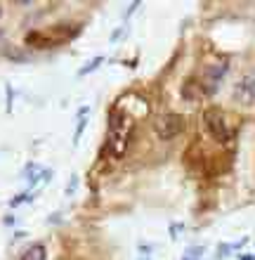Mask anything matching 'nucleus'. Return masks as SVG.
Segmentation results:
<instances>
[{
	"mask_svg": "<svg viewBox=\"0 0 255 260\" xmlns=\"http://www.w3.org/2000/svg\"><path fill=\"white\" fill-rule=\"evenodd\" d=\"M203 126H206V130L211 132L212 140H217V142L232 140V130H229V126H227L224 114L217 107H211V109L203 111Z\"/></svg>",
	"mask_w": 255,
	"mask_h": 260,
	"instance_id": "f257e3e1",
	"label": "nucleus"
},
{
	"mask_svg": "<svg viewBox=\"0 0 255 260\" xmlns=\"http://www.w3.org/2000/svg\"><path fill=\"white\" fill-rule=\"evenodd\" d=\"M154 128H156V135L161 140H172L184 130V116H180V114H163L154 123Z\"/></svg>",
	"mask_w": 255,
	"mask_h": 260,
	"instance_id": "f03ea898",
	"label": "nucleus"
},
{
	"mask_svg": "<svg viewBox=\"0 0 255 260\" xmlns=\"http://www.w3.org/2000/svg\"><path fill=\"white\" fill-rule=\"evenodd\" d=\"M227 64H211L206 69V78H203L201 83V90H206V95H215L217 92V87L222 86V78L227 74Z\"/></svg>",
	"mask_w": 255,
	"mask_h": 260,
	"instance_id": "7ed1b4c3",
	"label": "nucleus"
},
{
	"mask_svg": "<svg viewBox=\"0 0 255 260\" xmlns=\"http://www.w3.org/2000/svg\"><path fill=\"white\" fill-rule=\"evenodd\" d=\"M253 92H255L253 74L248 71V74H246V76L241 78L239 83H236V87H234V97L239 99L241 104H248V107H251V104H253V97H255Z\"/></svg>",
	"mask_w": 255,
	"mask_h": 260,
	"instance_id": "20e7f679",
	"label": "nucleus"
},
{
	"mask_svg": "<svg viewBox=\"0 0 255 260\" xmlns=\"http://www.w3.org/2000/svg\"><path fill=\"white\" fill-rule=\"evenodd\" d=\"M201 83H196L194 78H189L184 86H182V97L187 99V102H196V99L201 97Z\"/></svg>",
	"mask_w": 255,
	"mask_h": 260,
	"instance_id": "39448f33",
	"label": "nucleus"
},
{
	"mask_svg": "<svg viewBox=\"0 0 255 260\" xmlns=\"http://www.w3.org/2000/svg\"><path fill=\"white\" fill-rule=\"evenodd\" d=\"M21 260H47V249L42 244H36L21 256Z\"/></svg>",
	"mask_w": 255,
	"mask_h": 260,
	"instance_id": "423d86ee",
	"label": "nucleus"
},
{
	"mask_svg": "<svg viewBox=\"0 0 255 260\" xmlns=\"http://www.w3.org/2000/svg\"><path fill=\"white\" fill-rule=\"evenodd\" d=\"M87 114H90V109H87V107H81V111H78V126H76V132H74V144H78L81 135H83L85 123H87Z\"/></svg>",
	"mask_w": 255,
	"mask_h": 260,
	"instance_id": "0eeeda50",
	"label": "nucleus"
},
{
	"mask_svg": "<svg viewBox=\"0 0 255 260\" xmlns=\"http://www.w3.org/2000/svg\"><path fill=\"white\" fill-rule=\"evenodd\" d=\"M102 62H104V57H95L92 62H87V64H85L83 69L78 71V76H85V74H92L95 69H99V64H102Z\"/></svg>",
	"mask_w": 255,
	"mask_h": 260,
	"instance_id": "6e6552de",
	"label": "nucleus"
},
{
	"mask_svg": "<svg viewBox=\"0 0 255 260\" xmlns=\"http://www.w3.org/2000/svg\"><path fill=\"white\" fill-rule=\"evenodd\" d=\"M26 171H29V173H36V171H38V166H36V163H31V166H29ZM47 175H50V173H47V171H42V173L38 175V177H36V175H31L29 180H31V184H36V182H38V180H41V177H42V180H47Z\"/></svg>",
	"mask_w": 255,
	"mask_h": 260,
	"instance_id": "1a4fd4ad",
	"label": "nucleus"
},
{
	"mask_svg": "<svg viewBox=\"0 0 255 260\" xmlns=\"http://www.w3.org/2000/svg\"><path fill=\"white\" fill-rule=\"evenodd\" d=\"M31 199H33L31 194H19L17 199H12V201H10V206L14 208V206H19V204H24V201H31Z\"/></svg>",
	"mask_w": 255,
	"mask_h": 260,
	"instance_id": "9d476101",
	"label": "nucleus"
},
{
	"mask_svg": "<svg viewBox=\"0 0 255 260\" xmlns=\"http://www.w3.org/2000/svg\"><path fill=\"white\" fill-rule=\"evenodd\" d=\"M76 184H78V177L74 175V177H71V184H66V194H74V192H76Z\"/></svg>",
	"mask_w": 255,
	"mask_h": 260,
	"instance_id": "9b49d317",
	"label": "nucleus"
},
{
	"mask_svg": "<svg viewBox=\"0 0 255 260\" xmlns=\"http://www.w3.org/2000/svg\"><path fill=\"white\" fill-rule=\"evenodd\" d=\"M180 229H184V225H172V227H170V232H172L170 237H177V232H180Z\"/></svg>",
	"mask_w": 255,
	"mask_h": 260,
	"instance_id": "f8f14e48",
	"label": "nucleus"
},
{
	"mask_svg": "<svg viewBox=\"0 0 255 260\" xmlns=\"http://www.w3.org/2000/svg\"><path fill=\"white\" fill-rule=\"evenodd\" d=\"M241 260H253V256H244V258H241Z\"/></svg>",
	"mask_w": 255,
	"mask_h": 260,
	"instance_id": "ddd939ff",
	"label": "nucleus"
},
{
	"mask_svg": "<svg viewBox=\"0 0 255 260\" xmlns=\"http://www.w3.org/2000/svg\"><path fill=\"white\" fill-rule=\"evenodd\" d=\"M144 260H149V256H144Z\"/></svg>",
	"mask_w": 255,
	"mask_h": 260,
	"instance_id": "4468645a",
	"label": "nucleus"
},
{
	"mask_svg": "<svg viewBox=\"0 0 255 260\" xmlns=\"http://www.w3.org/2000/svg\"><path fill=\"white\" fill-rule=\"evenodd\" d=\"M0 14H2V7H0Z\"/></svg>",
	"mask_w": 255,
	"mask_h": 260,
	"instance_id": "2eb2a0df",
	"label": "nucleus"
},
{
	"mask_svg": "<svg viewBox=\"0 0 255 260\" xmlns=\"http://www.w3.org/2000/svg\"><path fill=\"white\" fill-rule=\"evenodd\" d=\"M0 36H2V31H0Z\"/></svg>",
	"mask_w": 255,
	"mask_h": 260,
	"instance_id": "dca6fc26",
	"label": "nucleus"
}]
</instances>
